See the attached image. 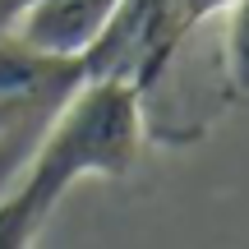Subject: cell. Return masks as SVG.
I'll use <instances>...</instances> for the list:
<instances>
[{"instance_id": "obj_3", "label": "cell", "mask_w": 249, "mask_h": 249, "mask_svg": "<svg viewBox=\"0 0 249 249\" xmlns=\"http://www.w3.org/2000/svg\"><path fill=\"white\" fill-rule=\"evenodd\" d=\"M79 79H83L79 60L42 55L28 42H18V37L9 33V23L0 28V102H18V107L51 102L55 92H70Z\"/></svg>"}, {"instance_id": "obj_4", "label": "cell", "mask_w": 249, "mask_h": 249, "mask_svg": "<svg viewBox=\"0 0 249 249\" xmlns=\"http://www.w3.org/2000/svg\"><path fill=\"white\" fill-rule=\"evenodd\" d=\"M226 14V83L249 102V0H231Z\"/></svg>"}, {"instance_id": "obj_1", "label": "cell", "mask_w": 249, "mask_h": 249, "mask_svg": "<svg viewBox=\"0 0 249 249\" xmlns=\"http://www.w3.org/2000/svg\"><path fill=\"white\" fill-rule=\"evenodd\" d=\"M143 148V92L129 79L83 74L46 120L23 180L0 203V249L33 245L60 198L83 180H120Z\"/></svg>"}, {"instance_id": "obj_2", "label": "cell", "mask_w": 249, "mask_h": 249, "mask_svg": "<svg viewBox=\"0 0 249 249\" xmlns=\"http://www.w3.org/2000/svg\"><path fill=\"white\" fill-rule=\"evenodd\" d=\"M116 9L120 0H18V9L9 14V33L42 55L83 65Z\"/></svg>"}, {"instance_id": "obj_6", "label": "cell", "mask_w": 249, "mask_h": 249, "mask_svg": "<svg viewBox=\"0 0 249 249\" xmlns=\"http://www.w3.org/2000/svg\"><path fill=\"white\" fill-rule=\"evenodd\" d=\"M33 107H46V102H33ZM33 107H18V102H0V143H5L9 134H14V124L23 120Z\"/></svg>"}, {"instance_id": "obj_5", "label": "cell", "mask_w": 249, "mask_h": 249, "mask_svg": "<svg viewBox=\"0 0 249 249\" xmlns=\"http://www.w3.org/2000/svg\"><path fill=\"white\" fill-rule=\"evenodd\" d=\"M226 5H231V0H176V18H180V28H194V23H203V18L222 14Z\"/></svg>"}, {"instance_id": "obj_7", "label": "cell", "mask_w": 249, "mask_h": 249, "mask_svg": "<svg viewBox=\"0 0 249 249\" xmlns=\"http://www.w3.org/2000/svg\"><path fill=\"white\" fill-rule=\"evenodd\" d=\"M14 9H18V0H0V28L9 23V14H14Z\"/></svg>"}]
</instances>
